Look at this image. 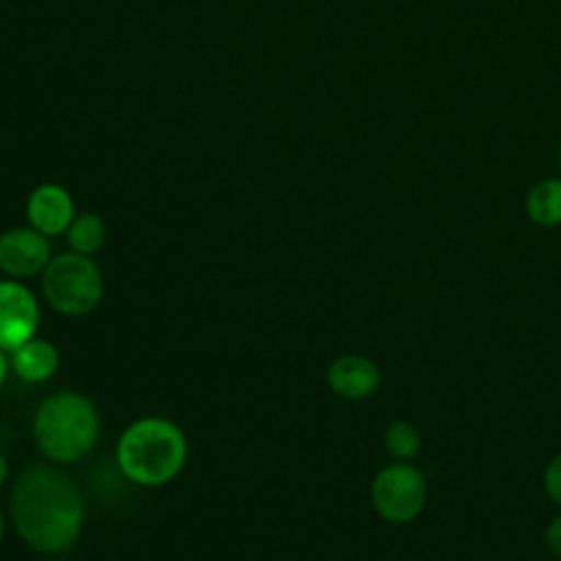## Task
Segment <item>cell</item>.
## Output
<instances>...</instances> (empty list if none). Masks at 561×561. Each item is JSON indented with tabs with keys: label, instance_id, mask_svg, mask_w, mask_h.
I'll return each instance as SVG.
<instances>
[{
	"label": "cell",
	"instance_id": "cell-9",
	"mask_svg": "<svg viewBox=\"0 0 561 561\" xmlns=\"http://www.w3.org/2000/svg\"><path fill=\"white\" fill-rule=\"evenodd\" d=\"M329 388L344 399H366L379 386V368L362 355H342L327 370Z\"/></svg>",
	"mask_w": 561,
	"mask_h": 561
},
{
	"label": "cell",
	"instance_id": "cell-15",
	"mask_svg": "<svg viewBox=\"0 0 561 561\" xmlns=\"http://www.w3.org/2000/svg\"><path fill=\"white\" fill-rule=\"evenodd\" d=\"M546 543H548V548H550L557 557H561V515L550 522V526H548V530H546Z\"/></svg>",
	"mask_w": 561,
	"mask_h": 561
},
{
	"label": "cell",
	"instance_id": "cell-10",
	"mask_svg": "<svg viewBox=\"0 0 561 561\" xmlns=\"http://www.w3.org/2000/svg\"><path fill=\"white\" fill-rule=\"evenodd\" d=\"M9 366L22 381L42 383L57 373L59 353L48 340L31 337L9 353Z\"/></svg>",
	"mask_w": 561,
	"mask_h": 561
},
{
	"label": "cell",
	"instance_id": "cell-5",
	"mask_svg": "<svg viewBox=\"0 0 561 561\" xmlns=\"http://www.w3.org/2000/svg\"><path fill=\"white\" fill-rule=\"evenodd\" d=\"M370 497L383 519L394 524L410 522L425 504V478L410 465H390L373 480Z\"/></svg>",
	"mask_w": 561,
	"mask_h": 561
},
{
	"label": "cell",
	"instance_id": "cell-13",
	"mask_svg": "<svg viewBox=\"0 0 561 561\" xmlns=\"http://www.w3.org/2000/svg\"><path fill=\"white\" fill-rule=\"evenodd\" d=\"M386 449L399 460H412L421 451V436L412 423L394 421L383 432Z\"/></svg>",
	"mask_w": 561,
	"mask_h": 561
},
{
	"label": "cell",
	"instance_id": "cell-7",
	"mask_svg": "<svg viewBox=\"0 0 561 561\" xmlns=\"http://www.w3.org/2000/svg\"><path fill=\"white\" fill-rule=\"evenodd\" d=\"M50 259L48 237L33 226H18L0 234V272L9 278H31L44 272Z\"/></svg>",
	"mask_w": 561,
	"mask_h": 561
},
{
	"label": "cell",
	"instance_id": "cell-3",
	"mask_svg": "<svg viewBox=\"0 0 561 561\" xmlns=\"http://www.w3.org/2000/svg\"><path fill=\"white\" fill-rule=\"evenodd\" d=\"M37 447L53 462L83 458L99 436V414L94 403L75 390L46 397L33 419Z\"/></svg>",
	"mask_w": 561,
	"mask_h": 561
},
{
	"label": "cell",
	"instance_id": "cell-18",
	"mask_svg": "<svg viewBox=\"0 0 561 561\" xmlns=\"http://www.w3.org/2000/svg\"><path fill=\"white\" fill-rule=\"evenodd\" d=\"M2 535H4V519H2V513H0V539H2Z\"/></svg>",
	"mask_w": 561,
	"mask_h": 561
},
{
	"label": "cell",
	"instance_id": "cell-14",
	"mask_svg": "<svg viewBox=\"0 0 561 561\" xmlns=\"http://www.w3.org/2000/svg\"><path fill=\"white\" fill-rule=\"evenodd\" d=\"M543 484H546L548 495H550L557 504H561V454L554 456V458L550 460V465L546 467Z\"/></svg>",
	"mask_w": 561,
	"mask_h": 561
},
{
	"label": "cell",
	"instance_id": "cell-17",
	"mask_svg": "<svg viewBox=\"0 0 561 561\" xmlns=\"http://www.w3.org/2000/svg\"><path fill=\"white\" fill-rule=\"evenodd\" d=\"M7 476H9V462H7V458L0 454V486L7 482Z\"/></svg>",
	"mask_w": 561,
	"mask_h": 561
},
{
	"label": "cell",
	"instance_id": "cell-12",
	"mask_svg": "<svg viewBox=\"0 0 561 561\" xmlns=\"http://www.w3.org/2000/svg\"><path fill=\"white\" fill-rule=\"evenodd\" d=\"M66 232H68V245L72 248V252H79L85 256L99 252L107 239L105 221L90 210L75 215Z\"/></svg>",
	"mask_w": 561,
	"mask_h": 561
},
{
	"label": "cell",
	"instance_id": "cell-1",
	"mask_svg": "<svg viewBox=\"0 0 561 561\" xmlns=\"http://www.w3.org/2000/svg\"><path fill=\"white\" fill-rule=\"evenodd\" d=\"M83 497L70 476L50 465L26 467L11 489V519L37 552H64L83 528Z\"/></svg>",
	"mask_w": 561,
	"mask_h": 561
},
{
	"label": "cell",
	"instance_id": "cell-11",
	"mask_svg": "<svg viewBox=\"0 0 561 561\" xmlns=\"http://www.w3.org/2000/svg\"><path fill=\"white\" fill-rule=\"evenodd\" d=\"M526 213L539 226L561 224V180L550 178L537 182L526 197Z\"/></svg>",
	"mask_w": 561,
	"mask_h": 561
},
{
	"label": "cell",
	"instance_id": "cell-16",
	"mask_svg": "<svg viewBox=\"0 0 561 561\" xmlns=\"http://www.w3.org/2000/svg\"><path fill=\"white\" fill-rule=\"evenodd\" d=\"M7 370H9V357H7V353L0 348V386H2L4 377H7Z\"/></svg>",
	"mask_w": 561,
	"mask_h": 561
},
{
	"label": "cell",
	"instance_id": "cell-8",
	"mask_svg": "<svg viewBox=\"0 0 561 561\" xmlns=\"http://www.w3.org/2000/svg\"><path fill=\"white\" fill-rule=\"evenodd\" d=\"M26 217L35 230L55 237L68 230L75 219V202L70 193L53 182L39 184L26 199Z\"/></svg>",
	"mask_w": 561,
	"mask_h": 561
},
{
	"label": "cell",
	"instance_id": "cell-4",
	"mask_svg": "<svg viewBox=\"0 0 561 561\" xmlns=\"http://www.w3.org/2000/svg\"><path fill=\"white\" fill-rule=\"evenodd\" d=\"M42 289L48 305L64 316H85L103 298V276L96 263L79 252H64L42 272Z\"/></svg>",
	"mask_w": 561,
	"mask_h": 561
},
{
	"label": "cell",
	"instance_id": "cell-6",
	"mask_svg": "<svg viewBox=\"0 0 561 561\" xmlns=\"http://www.w3.org/2000/svg\"><path fill=\"white\" fill-rule=\"evenodd\" d=\"M39 307L31 289L18 280H0V348L11 353L35 337Z\"/></svg>",
	"mask_w": 561,
	"mask_h": 561
},
{
	"label": "cell",
	"instance_id": "cell-19",
	"mask_svg": "<svg viewBox=\"0 0 561 561\" xmlns=\"http://www.w3.org/2000/svg\"><path fill=\"white\" fill-rule=\"evenodd\" d=\"M559 167H561V151H559Z\"/></svg>",
	"mask_w": 561,
	"mask_h": 561
},
{
	"label": "cell",
	"instance_id": "cell-2",
	"mask_svg": "<svg viewBox=\"0 0 561 561\" xmlns=\"http://www.w3.org/2000/svg\"><path fill=\"white\" fill-rule=\"evenodd\" d=\"M188 454L184 432L169 419L147 416L125 427L116 445V462L123 476L140 486L171 482Z\"/></svg>",
	"mask_w": 561,
	"mask_h": 561
}]
</instances>
